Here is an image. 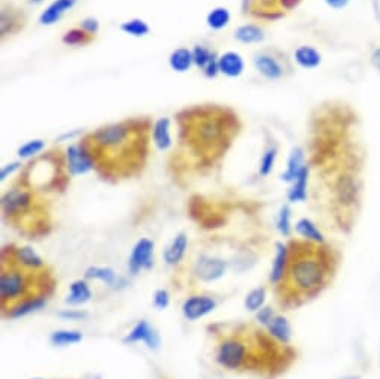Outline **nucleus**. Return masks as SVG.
<instances>
[{"mask_svg":"<svg viewBox=\"0 0 380 379\" xmlns=\"http://www.w3.org/2000/svg\"><path fill=\"white\" fill-rule=\"evenodd\" d=\"M151 130L152 123L148 118H130L100 125L84 140L94 156L96 169L116 175L118 167L125 175L145 162Z\"/></svg>","mask_w":380,"mask_h":379,"instance_id":"nucleus-1","label":"nucleus"},{"mask_svg":"<svg viewBox=\"0 0 380 379\" xmlns=\"http://www.w3.org/2000/svg\"><path fill=\"white\" fill-rule=\"evenodd\" d=\"M185 144L200 156L221 154L240 130L238 114L219 105L187 108L177 115Z\"/></svg>","mask_w":380,"mask_h":379,"instance_id":"nucleus-2","label":"nucleus"},{"mask_svg":"<svg viewBox=\"0 0 380 379\" xmlns=\"http://www.w3.org/2000/svg\"><path fill=\"white\" fill-rule=\"evenodd\" d=\"M290 251L291 262L283 285H288L290 291L297 296H312L325 287L331 275V251L306 241L303 249L294 251L290 245Z\"/></svg>","mask_w":380,"mask_h":379,"instance_id":"nucleus-3","label":"nucleus"},{"mask_svg":"<svg viewBox=\"0 0 380 379\" xmlns=\"http://www.w3.org/2000/svg\"><path fill=\"white\" fill-rule=\"evenodd\" d=\"M38 275L40 273L25 272L10 262H3L0 271V303L3 310L33 294H44L33 291V284H36Z\"/></svg>","mask_w":380,"mask_h":379,"instance_id":"nucleus-4","label":"nucleus"},{"mask_svg":"<svg viewBox=\"0 0 380 379\" xmlns=\"http://www.w3.org/2000/svg\"><path fill=\"white\" fill-rule=\"evenodd\" d=\"M251 347L252 341L242 333L224 336L215 350L216 365L228 372H239V370L248 369L251 361L255 358Z\"/></svg>","mask_w":380,"mask_h":379,"instance_id":"nucleus-5","label":"nucleus"},{"mask_svg":"<svg viewBox=\"0 0 380 379\" xmlns=\"http://www.w3.org/2000/svg\"><path fill=\"white\" fill-rule=\"evenodd\" d=\"M63 163L69 176H84L96 169V160L86 140L71 144L66 148Z\"/></svg>","mask_w":380,"mask_h":379,"instance_id":"nucleus-6","label":"nucleus"},{"mask_svg":"<svg viewBox=\"0 0 380 379\" xmlns=\"http://www.w3.org/2000/svg\"><path fill=\"white\" fill-rule=\"evenodd\" d=\"M36 197L29 187L11 188L3 193L2 196V212L5 218L10 220H20L21 217L31 212L35 208Z\"/></svg>","mask_w":380,"mask_h":379,"instance_id":"nucleus-7","label":"nucleus"},{"mask_svg":"<svg viewBox=\"0 0 380 379\" xmlns=\"http://www.w3.org/2000/svg\"><path fill=\"white\" fill-rule=\"evenodd\" d=\"M252 64L261 77L267 81H279L282 80L286 71L290 69L286 66V56L281 54L277 49H263L252 56Z\"/></svg>","mask_w":380,"mask_h":379,"instance_id":"nucleus-8","label":"nucleus"},{"mask_svg":"<svg viewBox=\"0 0 380 379\" xmlns=\"http://www.w3.org/2000/svg\"><path fill=\"white\" fill-rule=\"evenodd\" d=\"M228 271V262L223 257L201 254L192 265V275L201 284H214L223 280Z\"/></svg>","mask_w":380,"mask_h":379,"instance_id":"nucleus-9","label":"nucleus"},{"mask_svg":"<svg viewBox=\"0 0 380 379\" xmlns=\"http://www.w3.org/2000/svg\"><path fill=\"white\" fill-rule=\"evenodd\" d=\"M154 249L155 243L149 238H140L134 243L127 267L131 275L148 272L154 267Z\"/></svg>","mask_w":380,"mask_h":379,"instance_id":"nucleus-10","label":"nucleus"},{"mask_svg":"<svg viewBox=\"0 0 380 379\" xmlns=\"http://www.w3.org/2000/svg\"><path fill=\"white\" fill-rule=\"evenodd\" d=\"M218 308V300L210 294H192L183 299L181 305L182 317L190 323L200 321Z\"/></svg>","mask_w":380,"mask_h":379,"instance_id":"nucleus-11","label":"nucleus"},{"mask_svg":"<svg viewBox=\"0 0 380 379\" xmlns=\"http://www.w3.org/2000/svg\"><path fill=\"white\" fill-rule=\"evenodd\" d=\"M123 343H143L148 350L158 351L160 347H162V336H160L154 326L149 324L148 319H139V321L124 334Z\"/></svg>","mask_w":380,"mask_h":379,"instance_id":"nucleus-12","label":"nucleus"},{"mask_svg":"<svg viewBox=\"0 0 380 379\" xmlns=\"http://www.w3.org/2000/svg\"><path fill=\"white\" fill-rule=\"evenodd\" d=\"M10 263L30 273H44L47 269L45 260L30 245L15 247L10 254Z\"/></svg>","mask_w":380,"mask_h":379,"instance_id":"nucleus-13","label":"nucleus"},{"mask_svg":"<svg viewBox=\"0 0 380 379\" xmlns=\"http://www.w3.org/2000/svg\"><path fill=\"white\" fill-rule=\"evenodd\" d=\"M290 262H291V251L290 245L285 242H276L275 243V258L272 262V267H270L268 273V281L275 287L282 285L286 280V275H288L290 269Z\"/></svg>","mask_w":380,"mask_h":379,"instance_id":"nucleus-14","label":"nucleus"},{"mask_svg":"<svg viewBox=\"0 0 380 379\" xmlns=\"http://www.w3.org/2000/svg\"><path fill=\"white\" fill-rule=\"evenodd\" d=\"M27 23V16L20 8H15L12 5H3L2 12H0V33L2 39L5 40L6 36L16 35L21 32Z\"/></svg>","mask_w":380,"mask_h":379,"instance_id":"nucleus-15","label":"nucleus"},{"mask_svg":"<svg viewBox=\"0 0 380 379\" xmlns=\"http://www.w3.org/2000/svg\"><path fill=\"white\" fill-rule=\"evenodd\" d=\"M47 303H48L47 294H33V296H29L20 302H16L12 306L5 309V317L10 319H20L24 317H29L44 309L47 306Z\"/></svg>","mask_w":380,"mask_h":379,"instance_id":"nucleus-16","label":"nucleus"},{"mask_svg":"<svg viewBox=\"0 0 380 379\" xmlns=\"http://www.w3.org/2000/svg\"><path fill=\"white\" fill-rule=\"evenodd\" d=\"M188 245H190L188 234L183 232L176 233L172 238V241L168 242L163 249L164 263L170 267L179 266L183 262L185 256H187Z\"/></svg>","mask_w":380,"mask_h":379,"instance_id":"nucleus-17","label":"nucleus"},{"mask_svg":"<svg viewBox=\"0 0 380 379\" xmlns=\"http://www.w3.org/2000/svg\"><path fill=\"white\" fill-rule=\"evenodd\" d=\"M335 196L337 201L343 208H352L357 205L359 199V185L357 178L352 175H342L335 184Z\"/></svg>","mask_w":380,"mask_h":379,"instance_id":"nucleus-18","label":"nucleus"},{"mask_svg":"<svg viewBox=\"0 0 380 379\" xmlns=\"http://www.w3.org/2000/svg\"><path fill=\"white\" fill-rule=\"evenodd\" d=\"M151 140L154 147L166 153V151L173 147V136H172V120L168 117H160L152 123L151 130Z\"/></svg>","mask_w":380,"mask_h":379,"instance_id":"nucleus-19","label":"nucleus"},{"mask_svg":"<svg viewBox=\"0 0 380 379\" xmlns=\"http://www.w3.org/2000/svg\"><path fill=\"white\" fill-rule=\"evenodd\" d=\"M78 3V0H53L44 11L39 14V24L40 26L51 27L60 21L63 16L72 11Z\"/></svg>","mask_w":380,"mask_h":379,"instance_id":"nucleus-20","label":"nucleus"},{"mask_svg":"<svg viewBox=\"0 0 380 379\" xmlns=\"http://www.w3.org/2000/svg\"><path fill=\"white\" fill-rule=\"evenodd\" d=\"M218 64H219V73L230 80L240 78L244 73V69H246L244 58L238 51H225L223 54H219Z\"/></svg>","mask_w":380,"mask_h":379,"instance_id":"nucleus-21","label":"nucleus"},{"mask_svg":"<svg viewBox=\"0 0 380 379\" xmlns=\"http://www.w3.org/2000/svg\"><path fill=\"white\" fill-rule=\"evenodd\" d=\"M92 299V290L90 281H87L86 278L82 280H75L69 285V293L66 294L64 303L71 308H78L84 306Z\"/></svg>","mask_w":380,"mask_h":379,"instance_id":"nucleus-22","label":"nucleus"},{"mask_svg":"<svg viewBox=\"0 0 380 379\" xmlns=\"http://www.w3.org/2000/svg\"><path fill=\"white\" fill-rule=\"evenodd\" d=\"M266 333L282 347H288L292 341V327L290 319L283 315H275L272 321L264 328Z\"/></svg>","mask_w":380,"mask_h":379,"instance_id":"nucleus-23","label":"nucleus"},{"mask_svg":"<svg viewBox=\"0 0 380 379\" xmlns=\"http://www.w3.org/2000/svg\"><path fill=\"white\" fill-rule=\"evenodd\" d=\"M306 153L301 147H294L286 160V169L281 175V181L285 184H292L300 172L306 167Z\"/></svg>","mask_w":380,"mask_h":379,"instance_id":"nucleus-24","label":"nucleus"},{"mask_svg":"<svg viewBox=\"0 0 380 379\" xmlns=\"http://www.w3.org/2000/svg\"><path fill=\"white\" fill-rule=\"evenodd\" d=\"M294 230L303 241L315 243V245H325V236L319 229L315 221H312L307 217H301L295 221Z\"/></svg>","mask_w":380,"mask_h":379,"instance_id":"nucleus-25","label":"nucleus"},{"mask_svg":"<svg viewBox=\"0 0 380 379\" xmlns=\"http://www.w3.org/2000/svg\"><path fill=\"white\" fill-rule=\"evenodd\" d=\"M292 60L299 67L306 71L316 69L322 63V54L312 45H300L295 48L292 54Z\"/></svg>","mask_w":380,"mask_h":379,"instance_id":"nucleus-26","label":"nucleus"},{"mask_svg":"<svg viewBox=\"0 0 380 379\" xmlns=\"http://www.w3.org/2000/svg\"><path fill=\"white\" fill-rule=\"evenodd\" d=\"M84 278H86L87 281H96V282L105 284L106 287H116L121 281V278L118 276L115 269H112L111 266H97V265L88 266L86 271H84Z\"/></svg>","mask_w":380,"mask_h":379,"instance_id":"nucleus-27","label":"nucleus"},{"mask_svg":"<svg viewBox=\"0 0 380 379\" xmlns=\"http://www.w3.org/2000/svg\"><path fill=\"white\" fill-rule=\"evenodd\" d=\"M233 38L243 45H255L261 44L266 39V30L259 26V24H242L234 30Z\"/></svg>","mask_w":380,"mask_h":379,"instance_id":"nucleus-28","label":"nucleus"},{"mask_svg":"<svg viewBox=\"0 0 380 379\" xmlns=\"http://www.w3.org/2000/svg\"><path fill=\"white\" fill-rule=\"evenodd\" d=\"M309 166L304 167L300 175L295 178L292 184H290V188L286 191V200L290 204H303L307 199V185H309Z\"/></svg>","mask_w":380,"mask_h":379,"instance_id":"nucleus-29","label":"nucleus"},{"mask_svg":"<svg viewBox=\"0 0 380 379\" xmlns=\"http://www.w3.org/2000/svg\"><path fill=\"white\" fill-rule=\"evenodd\" d=\"M194 66L192 60V51L190 48L179 47L173 49L168 56V67L175 73H187L191 71V67Z\"/></svg>","mask_w":380,"mask_h":379,"instance_id":"nucleus-30","label":"nucleus"},{"mask_svg":"<svg viewBox=\"0 0 380 379\" xmlns=\"http://www.w3.org/2000/svg\"><path fill=\"white\" fill-rule=\"evenodd\" d=\"M84 341V334L79 330H73V328H58L49 334L51 345L58 348L73 347Z\"/></svg>","mask_w":380,"mask_h":379,"instance_id":"nucleus-31","label":"nucleus"},{"mask_svg":"<svg viewBox=\"0 0 380 379\" xmlns=\"http://www.w3.org/2000/svg\"><path fill=\"white\" fill-rule=\"evenodd\" d=\"M231 12L225 6H215L206 15V26L212 32H221L230 26Z\"/></svg>","mask_w":380,"mask_h":379,"instance_id":"nucleus-32","label":"nucleus"},{"mask_svg":"<svg viewBox=\"0 0 380 379\" xmlns=\"http://www.w3.org/2000/svg\"><path fill=\"white\" fill-rule=\"evenodd\" d=\"M94 38L96 36L88 35V33L81 27H72L63 33L62 44L66 47H73V48L87 47L91 44L92 40H94Z\"/></svg>","mask_w":380,"mask_h":379,"instance_id":"nucleus-33","label":"nucleus"},{"mask_svg":"<svg viewBox=\"0 0 380 379\" xmlns=\"http://www.w3.org/2000/svg\"><path fill=\"white\" fill-rule=\"evenodd\" d=\"M267 289L266 287H255L246 293L243 299V308L251 314H255L261 308L266 306L267 303Z\"/></svg>","mask_w":380,"mask_h":379,"instance_id":"nucleus-34","label":"nucleus"},{"mask_svg":"<svg viewBox=\"0 0 380 379\" xmlns=\"http://www.w3.org/2000/svg\"><path fill=\"white\" fill-rule=\"evenodd\" d=\"M120 30L127 36L145 38L151 33V26L143 19H130L120 24Z\"/></svg>","mask_w":380,"mask_h":379,"instance_id":"nucleus-35","label":"nucleus"},{"mask_svg":"<svg viewBox=\"0 0 380 379\" xmlns=\"http://www.w3.org/2000/svg\"><path fill=\"white\" fill-rule=\"evenodd\" d=\"M276 230L277 233L283 236V238H290L294 230L292 225V210L288 204L281 206L276 217Z\"/></svg>","mask_w":380,"mask_h":379,"instance_id":"nucleus-36","label":"nucleus"},{"mask_svg":"<svg viewBox=\"0 0 380 379\" xmlns=\"http://www.w3.org/2000/svg\"><path fill=\"white\" fill-rule=\"evenodd\" d=\"M192 60H194V66L197 67V69H200L201 72L206 69V67L212 63L214 60H216V58L219 57L214 49H210L209 47H205V45H194L192 47Z\"/></svg>","mask_w":380,"mask_h":379,"instance_id":"nucleus-37","label":"nucleus"},{"mask_svg":"<svg viewBox=\"0 0 380 379\" xmlns=\"http://www.w3.org/2000/svg\"><path fill=\"white\" fill-rule=\"evenodd\" d=\"M45 148L47 142L44 139H30L24 142V144L16 149V156H18V160H31L44 153Z\"/></svg>","mask_w":380,"mask_h":379,"instance_id":"nucleus-38","label":"nucleus"},{"mask_svg":"<svg viewBox=\"0 0 380 379\" xmlns=\"http://www.w3.org/2000/svg\"><path fill=\"white\" fill-rule=\"evenodd\" d=\"M277 153L279 149L276 145H268L263 156H261L259 160V164H258V173L259 176H263V178H267V176L273 172L275 169V164H276V160H277Z\"/></svg>","mask_w":380,"mask_h":379,"instance_id":"nucleus-39","label":"nucleus"},{"mask_svg":"<svg viewBox=\"0 0 380 379\" xmlns=\"http://www.w3.org/2000/svg\"><path fill=\"white\" fill-rule=\"evenodd\" d=\"M170 302H172V296L166 289H157L154 294H152V306H154L157 310H166L168 306H170Z\"/></svg>","mask_w":380,"mask_h":379,"instance_id":"nucleus-40","label":"nucleus"},{"mask_svg":"<svg viewBox=\"0 0 380 379\" xmlns=\"http://www.w3.org/2000/svg\"><path fill=\"white\" fill-rule=\"evenodd\" d=\"M57 315L64 319V321H81V319H86L88 317V313L84 309H76L69 306L67 309H62Z\"/></svg>","mask_w":380,"mask_h":379,"instance_id":"nucleus-41","label":"nucleus"},{"mask_svg":"<svg viewBox=\"0 0 380 379\" xmlns=\"http://www.w3.org/2000/svg\"><path fill=\"white\" fill-rule=\"evenodd\" d=\"M255 315V321L257 324H259L263 328H266L268 326V323L272 321V319L275 318L276 313H275V309L272 306H264V308H261L258 313L253 314Z\"/></svg>","mask_w":380,"mask_h":379,"instance_id":"nucleus-42","label":"nucleus"},{"mask_svg":"<svg viewBox=\"0 0 380 379\" xmlns=\"http://www.w3.org/2000/svg\"><path fill=\"white\" fill-rule=\"evenodd\" d=\"M23 163L21 160H16V162H11L8 164L2 166V171H0V181L5 182L8 178H11L12 175H15L18 171H21Z\"/></svg>","mask_w":380,"mask_h":379,"instance_id":"nucleus-43","label":"nucleus"},{"mask_svg":"<svg viewBox=\"0 0 380 379\" xmlns=\"http://www.w3.org/2000/svg\"><path fill=\"white\" fill-rule=\"evenodd\" d=\"M79 27L86 30L88 35L96 36L100 32V21L96 19V16H87V19H84L79 23Z\"/></svg>","mask_w":380,"mask_h":379,"instance_id":"nucleus-44","label":"nucleus"},{"mask_svg":"<svg viewBox=\"0 0 380 379\" xmlns=\"http://www.w3.org/2000/svg\"><path fill=\"white\" fill-rule=\"evenodd\" d=\"M301 2H303V0H279V6H281V10L283 12L285 11L290 12V11L297 10Z\"/></svg>","mask_w":380,"mask_h":379,"instance_id":"nucleus-45","label":"nucleus"},{"mask_svg":"<svg viewBox=\"0 0 380 379\" xmlns=\"http://www.w3.org/2000/svg\"><path fill=\"white\" fill-rule=\"evenodd\" d=\"M324 2L328 8H331V10L342 11L351 3V0H324Z\"/></svg>","mask_w":380,"mask_h":379,"instance_id":"nucleus-46","label":"nucleus"},{"mask_svg":"<svg viewBox=\"0 0 380 379\" xmlns=\"http://www.w3.org/2000/svg\"><path fill=\"white\" fill-rule=\"evenodd\" d=\"M370 63L380 73V47H376L370 54Z\"/></svg>","mask_w":380,"mask_h":379,"instance_id":"nucleus-47","label":"nucleus"},{"mask_svg":"<svg viewBox=\"0 0 380 379\" xmlns=\"http://www.w3.org/2000/svg\"><path fill=\"white\" fill-rule=\"evenodd\" d=\"M337 379H361V376H358V375H344V376H340Z\"/></svg>","mask_w":380,"mask_h":379,"instance_id":"nucleus-48","label":"nucleus"},{"mask_svg":"<svg viewBox=\"0 0 380 379\" xmlns=\"http://www.w3.org/2000/svg\"><path fill=\"white\" fill-rule=\"evenodd\" d=\"M29 2H30L31 5H40V3H44L45 0H29Z\"/></svg>","mask_w":380,"mask_h":379,"instance_id":"nucleus-49","label":"nucleus"},{"mask_svg":"<svg viewBox=\"0 0 380 379\" xmlns=\"http://www.w3.org/2000/svg\"><path fill=\"white\" fill-rule=\"evenodd\" d=\"M31 379H48V378H31Z\"/></svg>","mask_w":380,"mask_h":379,"instance_id":"nucleus-50","label":"nucleus"},{"mask_svg":"<svg viewBox=\"0 0 380 379\" xmlns=\"http://www.w3.org/2000/svg\"><path fill=\"white\" fill-rule=\"evenodd\" d=\"M94 379H101V378H100V376H96V378H94Z\"/></svg>","mask_w":380,"mask_h":379,"instance_id":"nucleus-51","label":"nucleus"}]
</instances>
